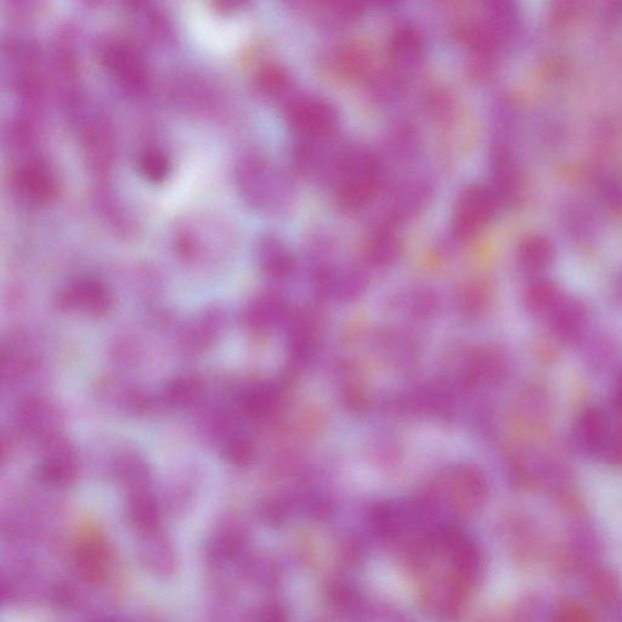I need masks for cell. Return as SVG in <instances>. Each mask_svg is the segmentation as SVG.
I'll return each mask as SVG.
<instances>
[{
	"label": "cell",
	"mask_w": 622,
	"mask_h": 622,
	"mask_svg": "<svg viewBox=\"0 0 622 622\" xmlns=\"http://www.w3.org/2000/svg\"><path fill=\"white\" fill-rule=\"evenodd\" d=\"M616 405H618L619 409L622 411V382L618 389V394H616Z\"/></svg>",
	"instance_id": "cell-18"
},
{
	"label": "cell",
	"mask_w": 622,
	"mask_h": 622,
	"mask_svg": "<svg viewBox=\"0 0 622 622\" xmlns=\"http://www.w3.org/2000/svg\"><path fill=\"white\" fill-rule=\"evenodd\" d=\"M173 246L186 263L209 265L229 254V229L212 218H186L173 230Z\"/></svg>",
	"instance_id": "cell-3"
},
{
	"label": "cell",
	"mask_w": 622,
	"mask_h": 622,
	"mask_svg": "<svg viewBox=\"0 0 622 622\" xmlns=\"http://www.w3.org/2000/svg\"><path fill=\"white\" fill-rule=\"evenodd\" d=\"M137 167L141 177L152 184L165 183L172 172L171 158L157 147H149L140 152Z\"/></svg>",
	"instance_id": "cell-16"
},
{
	"label": "cell",
	"mask_w": 622,
	"mask_h": 622,
	"mask_svg": "<svg viewBox=\"0 0 622 622\" xmlns=\"http://www.w3.org/2000/svg\"><path fill=\"white\" fill-rule=\"evenodd\" d=\"M401 242L388 225L381 226L367 242V258L377 267H386L395 262L400 256Z\"/></svg>",
	"instance_id": "cell-14"
},
{
	"label": "cell",
	"mask_w": 622,
	"mask_h": 622,
	"mask_svg": "<svg viewBox=\"0 0 622 622\" xmlns=\"http://www.w3.org/2000/svg\"><path fill=\"white\" fill-rule=\"evenodd\" d=\"M491 207V195L485 189L473 185L463 190L452 214V229L458 239L466 240L478 233L489 218Z\"/></svg>",
	"instance_id": "cell-7"
},
{
	"label": "cell",
	"mask_w": 622,
	"mask_h": 622,
	"mask_svg": "<svg viewBox=\"0 0 622 622\" xmlns=\"http://www.w3.org/2000/svg\"><path fill=\"white\" fill-rule=\"evenodd\" d=\"M322 296L349 302L361 296L366 288V275L358 268H324L315 276Z\"/></svg>",
	"instance_id": "cell-8"
},
{
	"label": "cell",
	"mask_w": 622,
	"mask_h": 622,
	"mask_svg": "<svg viewBox=\"0 0 622 622\" xmlns=\"http://www.w3.org/2000/svg\"><path fill=\"white\" fill-rule=\"evenodd\" d=\"M287 123L303 140H322L335 133L337 112L329 103L314 98L294 100L287 107Z\"/></svg>",
	"instance_id": "cell-5"
},
{
	"label": "cell",
	"mask_w": 622,
	"mask_h": 622,
	"mask_svg": "<svg viewBox=\"0 0 622 622\" xmlns=\"http://www.w3.org/2000/svg\"><path fill=\"white\" fill-rule=\"evenodd\" d=\"M613 426L614 422L601 409L587 410L579 426L582 444L592 454L601 455Z\"/></svg>",
	"instance_id": "cell-12"
},
{
	"label": "cell",
	"mask_w": 622,
	"mask_h": 622,
	"mask_svg": "<svg viewBox=\"0 0 622 622\" xmlns=\"http://www.w3.org/2000/svg\"><path fill=\"white\" fill-rule=\"evenodd\" d=\"M333 175L337 205L346 211H358L369 205L382 186L381 161L364 147L341 150Z\"/></svg>",
	"instance_id": "cell-1"
},
{
	"label": "cell",
	"mask_w": 622,
	"mask_h": 622,
	"mask_svg": "<svg viewBox=\"0 0 622 622\" xmlns=\"http://www.w3.org/2000/svg\"><path fill=\"white\" fill-rule=\"evenodd\" d=\"M234 182L242 199L260 211L279 209L290 197V179L263 157L242 158L235 167Z\"/></svg>",
	"instance_id": "cell-2"
},
{
	"label": "cell",
	"mask_w": 622,
	"mask_h": 622,
	"mask_svg": "<svg viewBox=\"0 0 622 622\" xmlns=\"http://www.w3.org/2000/svg\"><path fill=\"white\" fill-rule=\"evenodd\" d=\"M429 188L426 183L405 184L395 192L392 205V218L395 220L411 217L428 200Z\"/></svg>",
	"instance_id": "cell-15"
},
{
	"label": "cell",
	"mask_w": 622,
	"mask_h": 622,
	"mask_svg": "<svg viewBox=\"0 0 622 622\" xmlns=\"http://www.w3.org/2000/svg\"><path fill=\"white\" fill-rule=\"evenodd\" d=\"M79 568L89 580H100L105 575L107 564H109V554L103 542L89 540L77 554Z\"/></svg>",
	"instance_id": "cell-17"
},
{
	"label": "cell",
	"mask_w": 622,
	"mask_h": 622,
	"mask_svg": "<svg viewBox=\"0 0 622 622\" xmlns=\"http://www.w3.org/2000/svg\"><path fill=\"white\" fill-rule=\"evenodd\" d=\"M291 319L287 303L275 294H262L254 298L243 314L246 325L259 332L271 331L290 324Z\"/></svg>",
	"instance_id": "cell-9"
},
{
	"label": "cell",
	"mask_w": 622,
	"mask_h": 622,
	"mask_svg": "<svg viewBox=\"0 0 622 622\" xmlns=\"http://www.w3.org/2000/svg\"><path fill=\"white\" fill-rule=\"evenodd\" d=\"M373 2L382 4V5H389V4H393L394 2H397V0H373Z\"/></svg>",
	"instance_id": "cell-19"
},
{
	"label": "cell",
	"mask_w": 622,
	"mask_h": 622,
	"mask_svg": "<svg viewBox=\"0 0 622 622\" xmlns=\"http://www.w3.org/2000/svg\"><path fill=\"white\" fill-rule=\"evenodd\" d=\"M390 58L399 70L411 71L421 65L423 58L422 38L412 28L395 33L390 44Z\"/></svg>",
	"instance_id": "cell-11"
},
{
	"label": "cell",
	"mask_w": 622,
	"mask_h": 622,
	"mask_svg": "<svg viewBox=\"0 0 622 622\" xmlns=\"http://www.w3.org/2000/svg\"><path fill=\"white\" fill-rule=\"evenodd\" d=\"M225 321L222 309L209 308L186 327L184 341L195 344L196 347L206 346L222 332Z\"/></svg>",
	"instance_id": "cell-13"
},
{
	"label": "cell",
	"mask_w": 622,
	"mask_h": 622,
	"mask_svg": "<svg viewBox=\"0 0 622 622\" xmlns=\"http://www.w3.org/2000/svg\"><path fill=\"white\" fill-rule=\"evenodd\" d=\"M56 304L65 313L103 316L111 310L113 296L104 282L93 277H78L60 287Z\"/></svg>",
	"instance_id": "cell-4"
},
{
	"label": "cell",
	"mask_w": 622,
	"mask_h": 622,
	"mask_svg": "<svg viewBox=\"0 0 622 622\" xmlns=\"http://www.w3.org/2000/svg\"><path fill=\"white\" fill-rule=\"evenodd\" d=\"M14 180L27 200L49 203L58 197L60 183L52 165L39 156H27L16 168Z\"/></svg>",
	"instance_id": "cell-6"
},
{
	"label": "cell",
	"mask_w": 622,
	"mask_h": 622,
	"mask_svg": "<svg viewBox=\"0 0 622 622\" xmlns=\"http://www.w3.org/2000/svg\"><path fill=\"white\" fill-rule=\"evenodd\" d=\"M256 257L263 273L276 281L288 279L294 270V258L285 243L275 236H263L257 243Z\"/></svg>",
	"instance_id": "cell-10"
}]
</instances>
